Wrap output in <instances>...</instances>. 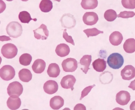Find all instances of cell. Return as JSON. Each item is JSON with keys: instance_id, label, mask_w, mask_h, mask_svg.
Listing matches in <instances>:
<instances>
[{"instance_id": "obj_30", "label": "cell", "mask_w": 135, "mask_h": 110, "mask_svg": "<svg viewBox=\"0 0 135 110\" xmlns=\"http://www.w3.org/2000/svg\"><path fill=\"white\" fill-rule=\"evenodd\" d=\"M121 3L123 7L126 9L135 8V0H122Z\"/></svg>"}, {"instance_id": "obj_36", "label": "cell", "mask_w": 135, "mask_h": 110, "mask_svg": "<svg viewBox=\"0 0 135 110\" xmlns=\"http://www.w3.org/2000/svg\"><path fill=\"white\" fill-rule=\"evenodd\" d=\"M11 39L9 37L6 36H1V41H4L11 40Z\"/></svg>"}, {"instance_id": "obj_20", "label": "cell", "mask_w": 135, "mask_h": 110, "mask_svg": "<svg viewBox=\"0 0 135 110\" xmlns=\"http://www.w3.org/2000/svg\"><path fill=\"white\" fill-rule=\"evenodd\" d=\"M92 66L97 72H103L106 68V61L103 59H98L92 63Z\"/></svg>"}, {"instance_id": "obj_34", "label": "cell", "mask_w": 135, "mask_h": 110, "mask_svg": "<svg viewBox=\"0 0 135 110\" xmlns=\"http://www.w3.org/2000/svg\"><path fill=\"white\" fill-rule=\"evenodd\" d=\"M74 110H86V108L84 104L79 103L75 106Z\"/></svg>"}, {"instance_id": "obj_40", "label": "cell", "mask_w": 135, "mask_h": 110, "mask_svg": "<svg viewBox=\"0 0 135 110\" xmlns=\"http://www.w3.org/2000/svg\"><path fill=\"white\" fill-rule=\"evenodd\" d=\"M7 1H9V2H11V1H13V0H6Z\"/></svg>"}, {"instance_id": "obj_39", "label": "cell", "mask_w": 135, "mask_h": 110, "mask_svg": "<svg viewBox=\"0 0 135 110\" xmlns=\"http://www.w3.org/2000/svg\"><path fill=\"white\" fill-rule=\"evenodd\" d=\"M54 1H57V2H60V1H61V0H54Z\"/></svg>"}, {"instance_id": "obj_33", "label": "cell", "mask_w": 135, "mask_h": 110, "mask_svg": "<svg viewBox=\"0 0 135 110\" xmlns=\"http://www.w3.org/2000/svg\"><path fill=\"white\" fill-rule=\"evenodd\" d=\"M66 30H67L66 29H65L64 30V32H63V38L67 42L70 43L73 45H75V43H74V40L73 39L72 37L71 36H69L68 33L66 32Z\"/></svg>"}, {"instance_id": "obj_28", "label": "cell", "mask_w": 135, "mask_h": 110, "mask_svg": "<svg viewBox=\"0 0 135 110\" xmlns=\"http://www.w3.org/2000/svg\"><path fill=\"white\" fill-rule=\"evenodd\" d=\"M104 17L107 21L112 22L116 19L117 17V12L114 10L109 9L105 12Z\"/></svg>"}, {"instance_id": "obj_24", "label": "cell", "mask_w": 135, "mask_h": 110, "mask_svg": "<svg viewBox=\"0 0 135 110\" xmlns=\"http://www.w3.org/2000/svg\"><path fill=\"white\" fill-rule=\"evenodd\" d=\"M98 0H82L81 5L84 10H92L98 6Z\"/></svg>"}, {"instance_id": "obj_17", "label": "cell", "mask_w": 135, "mask_h": 110, "mask_svg": "<svg viewBox=\"0 0 135 110\" xmlns=\"http://www.w3.org/2000/svg\"><path fill=\"white\" fill-rule=\"evenodd\" d=\"M110 42L114 46H118L121 44L123 40L122 34L118 31H114L109 36Z\"/></svg>"}, {"instance_id": "obj_8", "label": "cell", "mask_w": 135, "mask_h": 110, "mask_svg": "<svg viewBox=\"0 0 135 110\" xmlns=\"http://www.w3.org/2000/svg\"><path fill=\"white\" fill-rule=\"evenodd\" d=\"M76 82L75 77L71 75H68L62 78L60 84L61 87L65 89H71L72 91L74 90V86Z\"/></svg>"}, {"instance_id": "obj_15", "label": "cell", "mask_w": 135, "mask_h": 110, "mask_svg": "<svg viewBox=\"0 0 135 110\" xmlns=\"http://www.w3.org/2000/svg\"><path fill=\"white\" fill-rule=\"evenodd\" d=\"M46 64L43 60L38 59L34 62L32 66L33 71L36 74H41L45 71Z\"/></svg>"}, {"instance_id": "obj_19", "label": "cell", "mask_w": 135, "mask_h": 110, "mask_svg": "<svg viewBox=\"0 0 135 110\" xmlns=\"http://www.w3.org/2000/svg\"><path fill=\"white\" fill-rule=\"evenodd\" d=\"M48 75L50 77L56 78L60 73V70L58 64L52 63L50 64L47 71Z\"/></svg>"}, {"instance_id": "obj_9", "label": "cell", "mask_w": 135, "mask_h": 110, "mask_svg": "<svg viewBox=\"0 0 135 110\" xmlns=\"http://www.w3.org/2000/svg\"><path fill=\"white\" fill-rule=\"evenodd\" d=\"M34 37L37 40H46L49 36V31L47 27L42 24L39 28L33 30Z\"/></svg>"}, {"instance_id": "obj_12", "label": "cell", "mask_w": 135, "mask_h": 110, "mask_svg": "<svg viewBox=\"0 0 135 110\" xmlns=\"http://www.w3.org/2000/svg\"><path fill=\"white\" fill-rule=\"evenodd\" d=\"M131 96L130 93L126 91H120L116 95V101L118 104L121 105H125L128 104L130 100Z\"/></svg>"}, {"instance_id": "obj_23", "label": "cell", "mask_w": 135, "mask_h": 110, "mask_svg": "<svg viewBox=\"0 0 135 110\" xmlns=\"http://www.w3.org/2000/svg\"><path fill=\"white\" fill-rule=\"evenodd\" d=\"M18 75L20 79L23 82H28L32 79V74L28 69H22L19 72Z\"/></svg>"}, {"instance_id": "obj_3", "label": "cell", "mask_w": 135, "mask_h": 110, "mask_svg": "<svg viewBox=\"0 0 135 110\" xmlns=\"http://www.w3.org/2000/svg\"><path fill=\"white\" fill-rule=\"evenodd\" d=\"M18 49L14 44L8 43L4 45L1 49V53L3 56L8 59L15 58L18 54Z\"/></svg>"}, {"instance_id": "obj_32", "label": "cell", "mask_w": 135, "mask_h": 110, "mask_svg": "<svg viewBox=\"0 0 135 110\" xmlns=\"http://www.w3.org/2000/svg\"><path fill=\"white\" fill-rule=\"evenodd\" d=\"M95 86V85L94 84L93 85L90 86L86 87V88L82 91V93H81V97H80V100H81L84 97L87 96L88 93L90 92L91 90L92 89V88L94 87V86Z\"/></svg>"}, {"instance_id": "obj_10", "label": "cell", "mask_w": 135, "mask_h": 110, "mask_svg": "<svg viewBox=\"0 0 135 110\" xmlns=\"http://www.w3.org/2000/svg\"><path fill=\"white\" fill-rule=\"evenodd\" d=\"M121 76L123 80L129 81L135 77V68L132 65L125 66L121 71Z\"/></svg>"}, {"instance_id": "obj_35", "label": "cell", "mask_w": 135, "mask_h": 110, "mask_svg": "<svg viewBox=\"0 0 135 110\" xmlns=\"http://www.w3.org/2000/svg\"><path fill=\"white\" fill-rule=\"evenodd\" d=\"M129 88H130L133 90H135V79L131 82L129 85L128 86Z\"/></svg>"}, {"instance_id": "obj_16", "label": "cell", "mask_w": 135, "mask_h": 110, "mask_svg": "<svg viewBox=\"0 0 135 110\" xmlns=\"http://www.w3.org/2000/svg\"><path fill=\"white\" fill-rule=\"evenodd\" d=\"M64 100L60 96H55L51 98L50 102V107L54 110H59L64 106Z\"/></svg>"}, {"instance_id": "obj_29", "label": "cell", "mask_w": 135, "mask_h": 110, "mask_svg": "<svg viewBox=\"0 0 135 110\" xmlns=\"http://www.w3.org/2000/svg\"><path fill=\"white\" fill-rule=\"evenodd\" d=\"M83 32L86 34L88 38L90 37V36H97L100 34L103 33V31L98 30L96 28L87 29L84 30Z\"/></svg>"}, {"instance_id": "obj_38", "label": "cell", "mask_w": 135, "mask_h": 110, "mask_svg": "<svg viewBox=\"0 0 135 110\" xmlns=\"http://www.w3.org/2000/svg\"><path fill=\"white\" fill-rule=\"evenodd\" d=\"M22 1H24V2H26V1H28L29 0H21Z\"/></svg>"}, {"instance_id": "obj_13", "label": "cell", "mask_w": 135, "mask_h": 110, "mask_svg": "<svg viewBox=\"0 0 135 110\" xmlns=\"http://www.w3.org/2000/svg\"><path fill=\"white\" fill-rule=\"evenodd\" d=\"M43 89L44 91L48 94H54L58 90V84L56 81L49 80L44 84Z\"/></svg>"}, {"instance_id": "obj_5", "label": "cell", "mask_w": 135, "mask_h": 110, "mask_svg": "<svg viewBox=\"0 0 135 110\" xmlns=\"http://www.w3.org/2000/svg\"><path fill=\"white\" fill-rule=\"evenodd\" d=\"M22 85L18 81H14L9 84L7 88V93L9 96L12 95L20 96L23 92Z\"/></svg>"}, {"instance_id": "obj_7", "label": "cell", "mask_w": 135, "mask_h": 110, "mask_svg": "<svg viewBox=\"0 0 135 110\" xmlns=\"http://www.w3.org/2000/svg\"><path fill=\"white\" fill-rule=\"evenodd\" d=\"M61 26L67 29H71L75 27L76 21L73 15L69 14H65L60 20Z\"/></svg>"}, {"instance_id": "obj_6", "label": "cell", "mask_w": 135, "mask_h": 110, "mask_svg": "<svg viewBox=\"0 0 135 110\" xmlns=\"http://www.w3.org/2000/svg\"><path fill=\"white\" fill-rule=\"evenodd\" d=\"M64 71L66 72H73L78 67V63L75 59L68 58L64 60L61 64Z\"/></svg>"}, {"instance_id": "obj_11", "label": "cell", "mask_w": 135, "mask_h": 110, "mask_svg": "<svg viewBox=\"0 0 135 110\" xmlns=\"http://www.w3.org/2000/svg\"><path fill=\"white\" fill-rule=\"evenodd\" d=\"M83 21L87 25H95L98 21V14L94 12H86L83 16Z\"/></svg>"}, {"instance_id": "obj_14", "label": "cell", "mask_w": 135, "mask_h": 110, "mask_svg": "<svg viewBox=\"0 0 135 110\" xmlns=\"http://www.w3.org/2000/svg\"><path fill=\"white\" fill-rule=\"evenodd\" d=\"M21 105V100L18 96L12 95L8 98L7 101V105L11 110L18 109Z\"/></svg>"}, {"instance_id": "obj_26", "label": "cell", "mask_w": 135, "mask_h": 110, "mask_svg": "<svg viewBox=\"0 0 135 110\" xmlns=\"http://www.w3.org/2000/svg\"><path fill=\"white\" fill-rule=\"evenodd\" d=\"M19 19L22 23H29L31 20L37 21V19H32L29 12L27 11H22L20 13L18 16Z\"/></svg>"}, {"instance_id": "obj_2", "label": "cell", "mask_w": 135, "mask_h": 110, "mask_svg": "<svg viewBox=\"0 0 135 110\" xmlns=\"http://www.w3.org/2000/svg\"><path fill=\"white\" fill-rule=\"evenodd\" d=\"M6 30L7 34L11 37L18 38L22 33V27L18 22H12L7 26Z\"/></svg>"}, {"instance_id": "obj_31", "label": "cell", "mask_w": 135, "mask_h": 110, "mask_svg": "<svg viewBox=\"0 0 135 110\" xmlns=\"http://www.w3.org/2000/svg\"><path fill=\"white\" fill-rule=\"evenodd\" d=\"M135 15V13L133 12L125 11L121 12L118 15L117 17L124 19H128L133 18Z\"/></svg>"}, {"instance_id": "obj_1", "label": "cell", "mask_w": 135, "mask_h": 110, "mask_svg": "<svg viewBox=\"0 0 135 110\" xmlns=\"http://www.w3.org/2000/svg\"><path fill=\"white\" fill-rule=\"evenodd\" d=\"M107 63L110 68L118 70L123 66L124 63V58L119 53H113L110 55L107 58Z\"/></svg>"}, {"instance_id": "obj_21", "label": "cell", "mask_w": 135, "mask_h": 110, "mask_svg": "<svg viewBox=\"0 0 135 110\" xmlns=\"http://www.w3.org/2000/svg\"><path fill=\"white\" fill-rule=\"evenodd\" d=\"M91 62V56L89 55H85L83 56L80 60L79 63L84 67L83 68H81L80 69L85 74H86L88 70H90L89 66L90 65Z\"/></svg>"}, {"instance_id": "obj_25", "label": "cell", "mask_w": 135, "mask_h": 110, "mask_svg": "<svg viewBox=\"0 0 135 110\" xmlns=\"http://www.w3.org/2000/svg\"><path fill=\"white\" fill-rule=\"evenodd\" d=\"M39 8L42 12H50L53 8L52 2L50 0H42L39 4Z\"/></svg>"}, {"instance_id": "obj_18", "label": "cell", "mask_w": 135, "mask_h": 110, "mask_svg": "<svg viewBox=\"0 0 135 110\" xmlns=\"http://www.w3.org/2000/svg\"><path fill=\"white\" fill-rule=\"evenodd\" d=\"M55 51L58 56L61 57H65L68 55L70 53V48L65 44H61L57 46Z\"/></svg>"}, {"instance_id": "obj_37", "label": "cell", "mask_w": 135, "mask_h": 110, "mask_svg": "<svg viewBox=\"0 0 135 110\" xmlns=\"http://www.w3.org/2000/svg\"><path fill=\"white\" fill-rule=\"evenodd\" d=\"M130 109L131 110H135V101H133L130 104Z\"/></svg>"}, {"instance_id": "obj_22", "label": "cell", "mask_w": 135, "mask_h": 110, "mask_svg": "<svg viewBox=\"0 0 135 110\" xmlns=\"http://www.w3.org/2000/svg\"><path fill=\"white\" fill-rule=\"evenodd\" d=\"M123 49L127 53H132L135 52V39L134 38H129L126 40L123 45Z\"/></svg>"}, {"instance_id": "obj_4", "label": "cell", "mask_w": 135, "mask_h": 110, "mask_svg": "<svg viewBox=\"0 0 135 110\" xmlns=\"http://www.w3.org/2000/svg\"><path fill=\"white\" fill-rule=\"evenodd\" d=\"M15 76V71L10 65H5L0 70V76L2 79L6 81H10Z\"/></svg>"}, {"instance_id": "obj_27", "label": "cell", "mask_w": 135, "mask_h": 110, "mask_svg": "<svg viewBox=\"0 0 135 110\" xmlns=\"http://www.w3.org/2000/svg\"><path fill=\"white\" fill-rule=\"evenodd\" d=\"M32 60V57L30 54L24 53L20 57L19 62L21 65L24 66H29Z\"/></svg>"}]
</instances>
